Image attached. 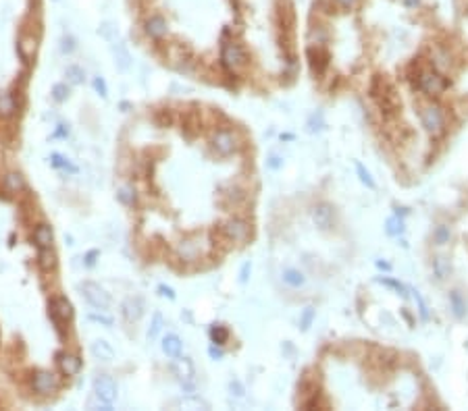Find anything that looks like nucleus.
Masks as SVG:
<instances>
[{
  "mask_svg": "<svg viewBox=\"0 0 468 411\" xmlns=\"http://www.w3.org/2000/svg\"><path fill=\"white\" fill-rule=\"evenodd\" d=\"M414 83L422 94H427V96H439L445 91V87H448L445 79L439 73H435L433 68H418V75H416Z\"/></svg>",
  "mask_w": 468,
  "mask_h": 411,
  "instance_id": "nucleus-1",
  "label": "nucleus"
},
{
  "mask_svg": "<svg viewBox=\"0 0 468 411\" xmlns=\"http://www.w3.org/2000/svg\"><path fill=\"white\" fill-rule=\"evenodd\" d=\"M420 121L431 135H441L445 131V112L437 104H427L420 110Z\"/></svg>",
  "mask_w": 468,
  "mask_h": 411,
  "instance_id": "nucleus-2",
  "label": "nucleus"
},
{
  "mask_svg": "<svg viewBox=\"0 0 468 411\" xmlns=\"http://www.w3.org/2000/svg\"><path fill=\"white\" fill-rule=\"evenodd\" d=\"M221 60H223V64H225L231 73H233V71H239V68H243V66L248 64L246 50H243L239 44H233V42H229V44L223 46V50H221Z\"/></svg>",
  "mask_w": 468,
  "mask_h": 411,
  "instance_id": "nucleus-3",
  "label": "nucleus"
},
{
  "mask_svg": "<svg viewBox=\"0 0 468 411\" xmlns=\"http://www.w3.org/2000/svg\"><path fill=\"white\" fill-rule=\"evenodd\" d=\"M94 393H96V397L100 399V403L113 405V403L117 401L119 388H117V382L110 378V376H98V378L94 380Z\"/></svg>",
  "mask_w": 468,
  "mask_h": 411,
  "instance_id": "nucleus-4",
  "label": "nucleus"
},
{
  "mask_svg": "<svg viewBox=\"0 0 468 411\" xmlns=\"http://www.w3.org/2000/svg\"><path fill=\"white\" fill-rule=\"evenodd\" d=\"M81 291H83L85 299L90 301L92 307H96V310H108L110 307V295L100 285L87 281V283L81 285Z\"/></svg>",
  "mask_w": 468,
  "mask_h": 411,
  "instance_id": "nucleus-5",
  "label": "nucleus"
},
{
  "mask_svg": "<svg viewBox=\"0 0 468 411\" xmlns=\"http://www.w3.org/2000/svg\"><path fill=\"white\" fill-rule=\"evenodd\" d=\"M212 148L219 156H231L237 150V137L229 129H221L212 135Z\"/></svg>",
  "mask_w": 468,
  "mask_h": 411,
  "instance_id": "nucleus-6",
  "label": "nucleus"
},
{
  "mask_svg": "<svg viewBox=\"0 0 468 411\" xmlns=\"http://www.w3.org/2000/svg\"><path fill=\"white\" fill-rule=\"evenodd\" d=\"M250 231H252L250 224L243 218H229L225 224H223V235L231 241H237V243L246 241L250 237Z\"/></svg>",
  "mask_w": 468,
  "mask_h": 411,
  "instance_id": "nucleus-7",
  "label": "nucleus"
},
{
  "mask_svg": "<svg viewBox=\"0 0 468 411\" xmlns=\"http://www.w3.org/2000/svg\"><path fill=\"white\" fill-rule=\"evenodd\" d=\"M306 54H308V60H310V66H312V73L323 75L327 64H329V54L325 52L323 46L321 44H310Z\"/></svg>",
  "mask_w": 468,
  "mask_h": 411,
  "instance_id": "nucleus-8",
  "label": "nucleus"
},
{
  "mask_svg": "<svg viewBox=\"0 0 468 411\" xmlns=\"http://www.w3.org/2000/svg\"><path fill=\"white\" fill-rule=\"evenodd\" d=\"M32 386H34V391L40 393V395H50L56 391V386H58V380L52 372H38L32 380Z\"/></svg>",
  "mask_w": 468,
  "mask_h": 411,
  "instance_id": "nucleus-9",
  "label": "nucleus"
},
{
  "mask_svg": "<svg viewBox=\"0 0 468 411\" xmlns=\"http://www.w3.org/2000/svg\"><path fill=\"white\" fill-rule=\"evenodd\" d=\"M333 208L329 203H317L315 206V210H312V220H315V224L319 228H323V231H329V228L333 226Z\"/></svg>",
  "mask_w": 468,
  "mask_h": 411,
  "instance_id": "nucleus-10",
  "label": "nucleus"
},
{
  "mask_svg": "<svg viewBox=\"0 0 468 411\" xmlns=\"http://www.w3.org/2000/svg\"><path fill=\"white\" fill-rule=\"evenodd\" d=\"M50 314L54 318V322H58V320H71L73 318V307L71 303L67 301V297H58V299H52L50 303Z\"/></svg>",
  "mask_w": 468,
  "mask_h": 411,
  "instance_id": "nucleus-11",
  "label": "nucleus"
},
{
  "mask_svg": "<svg viewBox=\"0 0 468 411\" xmlns=\"http://www.w3.org/2000/svg\"><path fill=\"white\" fill-rule=\"evenodd\" d=\"M58 368L65 376H75L81 370V359L73 353H60L58 355Z\"/></svg>",
  "mask_w": 468,
  "mask_h": 411,
  "instance_id": "nucleus-12",
  "label": "nucleus"
},
{
  "mask_svg": "<svg viewBox=\"0 0 468 411\" xmlns=\"http://www.w3.org/2000/svg\"><path fill=\"white\" fill-rule=\"evenodd\" d=\"M146 33L154 40H161L165 33H167V21L161 17V15H154L146 21Z\"/></svg>",
  "mask_w": 468,
  "mask_h": 411,
  "instance_id": "nucleus-13",
  "label": "nucleus"
},
{
  "mask_svg": "<svg viewBox=\"0 0 468 411\" xmlns=\"http://www.w3.org/2000/svg\"><path fill=\"white\" fill-rule=\"evenodd\" d=\"M163 351H165L169 357H173V359L181 357V351H183L181 338L177 336V334H167V336L163 338Z\"/></svg>",
  "mask_w": 468,
  "mask_h": 411,
  "instance_id": "nucleus-14",
  "label": "nucleus"
},
{
  "mask_svg": "<svg viewBox=\"0 0 468 411\" xmlns=\"http://www.w3.org/2000/svg\"><path fill=\"white\" fill-rule=\"evenodd\" d=\"M92 355L96 359H102V361H110V359H115V349L110 347V342L98 338L92 342Z\"/></svg>",
  "mask_w": 468,
  "mask_h": 411,
  "instance_id": "nucleus-15",
  "label": "nucleus"
},
{
  "mask_svg": "<svg viewBox=\"0 0 468 411\" xmlns=\"http://www.w3.org/2000/svg\"><path fill=\"white\" fill-rule=\"evenodd\" d=\"M38 264L44 272H50L56 268V254L52 251V247H40L38 254Z\"/></svg>",
  "mask_w": 468,
  "mask_h": 411,
  "instance_id": "nucleus-16",
  "label": "nucleus"
},
{
  "mask_svg": "<svg viewBox=\"0 0 468 411\" xmlns=\"http://www.w3.org/2000/svg\"><path fill=\"white\" fill-rule=\"evenodd\" d=\"M34 239H36V243L40 245V247H50L52 245V228L48 226V224H40L36 231H34Z\"/></svg>",
  "mask_w": 468,
  "mask_h": 411,
  "instance_id": "nucleus-17",
  "label": "nucleus"
},
{
  "mask_svg": "<svg viewBox=\"0 0 468 411\" xmlns=\"http://www.w3.org/2000/svg\"><path fill=\"white\" fill-rule=\"evenodd\" d=\"M36 48H38L36 38H23V40L19 42V54L23 56L25 60H29L36 54Z\"/></svg>",
  "mask_w": 468,
  "mask_h": 411,
  "instance_id": "nucleus-18",
  "label": "nucleus"
},
{
  "mask_svg": "<svg viewBox=\"0 0 468 411\" xmlns=\"http://www.w3.org/2000/svg\"><path fill=\"white\" fill-rule=\"evenodd\" d=\"M15 110H17V104H15L13 96L3 91V94H0V114H3V117H13Z\"/></svg>",
  "mask_w": 468,
  "mask_h": 411,
  "instance_id": "nucleus-19",
  "label": "nucleus"
},
{
  "mask_svg": "<svg viewBox=\"0 0 468 411\" xmlns=\"http://www.w3.org/2000/svg\"><path fill=\"white\" fill-rule=\"evenodd\" d=\"M5 185H7L9 191L17 193V191H21V189L25 187V183H23V177H21L19 173H9V175L5 177Z\"/></svg>",
  "mask_w": 468,
  "mask_h": 411,
  "instance_id": "nucleus-20",
  "label": "nucleus"
},
{
  "mask_svg": "<svg viewBox=\"0 0 468 411\" xmlns=\"http://www.w3.org/2000/svg\"><path fill=\"white\" fill-rule=\"evenodd\" d=\"M283 281H285L289 287H294V289H298V287L304 285V277H302L298 270H294V268L283 270Z\"/></svg>",
  "mask_w": 468,
  "mask_h": 411,
  "instance_id": "nucleus-21",
  "label": "nucleus"
},
{
  "mask_svg": "<svg viewBox=\"0 0 468 411\" xmlns=\"http://www.w3.org/2000/svg\"><path fill=\"white\" fill-rule=\"evenodd\" d=\"M65 75H67V81H69V83H73V85L81 83V81H83V77H85L83 68H81V66H77V64H69V66H67Z\"/></svg>",
  "mask_w": 468,
  "mask_h": 411,
  "instance_id": "nucleus-22",
  "label": "nucleus"
},
{
  "mask_svg": "<svg viewBox=\"0 0 468 411\" xmlns=\"http://www.w3.org/2000/svg\"><path fill=\"white\" fill-rule=\"evenodd\" d=\"M210 336H212V342H214V345H225V342L229 340V330L225 328V326H212L210 328Z\"/></svg>",
  "mask_w": 468,
  "mask_h": 411,
  "instance_id": "nucleus-23",
  "label": "nucleus"
},
{
  "mask_svg": "<svg viewBox=\"0 0 468 411\" xmlns=\"http://www.w3.org/2000/svg\"><path fill=\"white\" fill-rule=\"evenodd\" d=\"M117 197L125 206H136V201H138V193H136V189H133V187H121L119 193H117Z\"/></svg>",
  "mask_w": 468,
  "mask_h": 411,
  "instance_id": "nucleus-24",
  "label": "nucleus"
},
{
  "mask_svg": "<svg viewBox=\"0 0 468 411\" xmlns=\"http://www.w3.org/2000/svg\"><path fill=\"white\" fill-rule=\"evenodd\" d=\"M115 56H117L115 64H117L119 71H127L129 64H131V58H129V54H127V50L123 48V46H117L115 48Z\"/></svg>",
  "mask_w": 468,
  "mask_h": 411,
  "instance_id": "nucleus-25",
  "label": "nucleus"
},
{
  "mask_svg": "<svg viewBox=\"0 0 468 411\" xmlns=\"http://www.w3.org/2000/svg\"><path fill=\"white\" fill-rule=\"evenodd\" d=\"M52 98L56 102H65L67 98H69V85H67V83H56L52 87Z\"/></svg>",
  "mask_w": 468,
  "mask_h": 411,
  "instance_id": "nucleus-26",
  "label": "nucleus"
},
{
  "mask_svg": "<svg viewBox=\"0 0 468 411\" xmlns=\"http://www.w3.org/2000/svg\"><path fill=\"white\" fill-rule=\"evenodd\" d=\"M125 316H127L129 320H138V318L142 316V305H140V301H127V303H125Z\"/></svg>",
  "mask_w": 468,
  "mask_h": 411,
  "instance_id": "nucleus-27",
  "label": "nucleus"
},
{
  "mask_svg": "<svg viewBox=\"0 0 468 411\" xmlns=\"http://www.w3.org/2000/svg\"><path fill=\"white\" fill-rule=\"evenodd\" d=\"M433 241L437 245H445V243L450 241V228L448 226H437L435 233H433Z\"/></svg>",
  "mask_w": 468,
  "mask_h": 411,
  "instance_id": "nucleus-28",
  "label": "nucleus"
},
{
  "mask_svg": "<svg viewBox=\"0 0 468 411\" xmlns=\"http://www.w3.org/2000/svg\"><path fill=\"white\" fill-rule=\"evenodd\" d=\"M327 38H329V33L325 31V27H312L310 29V42L312 44H323V42H327Z\"/></svg>",
  "mask_w": 468,
  "mask_h": 411,
  "instance_id": "nucleus-29",
  "label": "nucleus"
},
{
  "mask_svg": "<svg viewBox=\"0 0 468 411\" xmlns=\"http://www.w3.org/2000/svg\"><path fill=\"white\" fill-rule=\"evenodd\" d=\"M399 233H404V222L402 220H397V218H389L387 220V235H399Z\"/></svg>",
  "mask_w": 468,
  "mask_h": 411,
  "instance_id": "nucleus-30",
  "label": "nucleus"
},
{
  "mask_svg": "<svg viewBox=\"0 0 468 411\" xmlns=\"http://www.w3.org/2000/svg\"><path fill=\"white\" fill-rule=\"evenodd\" d=\"M433 270H435V277L441 281V279H445V274H448V264H445V260L443 258H437L435 262H433Z\"/></svg>",
  "mask_w": 468,
  "mask_h": 411,
  "instance_id": "nucleus-31",
  "label": "nucleus"
},
{
  "mask_svg": "<svg viewBox=\"0 0 468 411\" xmlns=\"http://www.w3.org/2000/svg\"><path fill=\"white\" fill-rule=\"evenodd\" d=\"M331 3L335 5L339 11L348 13V11H354L356 7H358V3H360V0H331Z\"/></svg>",
  "mask_w": 468,
  "mask_h": 411,
  "instance_id": "nucleus-32",
  "label": "nucleus"
},
{
  "mask_svg": "<svg viewBox=\"0 0 468 411\" xmlns=\"http://www.w3.org/2000/svg\"><path fill=\"white\" fill-rule=\"evenodd\" d=\"M87 320H90V322H98V324H102L106 328L113 326V318L104 316V314H90V316H87Z\"/></svg>",
  "mask_w": 468,
  "mask_h": 411,
  "instance_id": "nucleus-33",
  "label": "nucleus"
},
{
  "mask_svg": "<svg viewBox=\"0 0 468 411\" xmlns=\"http://www.w3.org/2000/svg\"><path fill=\"white\" fill-rule=\"evenodd\" d=\"M52 164H54L56 168H69L71 173H75V170H77L75 166H71V164H69V160H65L60 154H52Z\"/></svg>",
  "mask_w": 468,
  "mask_h": 411,
  "instance_id": "nucleus-34",
  "label": "nucleus"
},
{
  "mask_svg": "<svg viewBox=\"0 0 468 411\" xmlns=\"http://www.w3.org/2000/svg\"><path fill=\"white\" fill-rule=\"evenodd\" d=\"M161 328H163V318H161V314H154V322H152V328L148 330V336L154 338L156 334L161 332Z\"/></svg>",
  "mask_w": 468,
  "mask_h": 411,
  "instance_id": "nucleus-35",
  "label": "nucleus"
},
{
  "mask_svg": "<svg viewBox=\"0 0 468 411\" xmlns=\"http://www.w3.org/2000/svg\"><path fill=\"white\" fill-rule=\"evenodd\" d=\"M94 89L98 91V94H100L102 98H106V96H108V89H106V83H104V79H102V77H96V79H94Z\"/></svg>",
  "mask_w": 468,
  "mask_h": 411,
  "instance_id": "nucleus-36",
  "label": "nucleus"
},
{
  "mask_svg": "<svg viewBox=\"0 0 468 411\" xmlns=\"http://www.w3.org/2000/svg\"><path fill=\"white\" fill-rule=\"evenodd\" d=\"M358 173H360V179H362V181L366 183V185H368V187H375V181L370 179V175H368V173H366V170H364V168H362L360 164H358Z\"/></svg>",
  "mask_w": 468,
  "mask_h": 411,
  "instance_id": "nucleus-37",
  "label": "nucleus"
},
{
  "mask_svg": "<svg viewBox=\"0 0 468 411\" xmlns=\"http://www.w3.org/2000/svg\"><path fill=\"white\" fill-rule=\"evenodd\" d=\"M73 48H75L73 38H63V52H73Z\"/></svg>",
  "mask_w": 468,
  "mask_h": 411,
  "instance_id": "nucleus-38",
  "label": "nucleus"
},
{
  "mask_svg": "<svg viewBox=\"0 0 468 411\" xmlns=\"http://www.w3.org/2000/svg\"><path fill=\"white\" fill-rule=\"evenodd\" d=\"M96 258H98V251H96V249H92V251H90V254H87V256H85V264H87V266H94Z\"/></svg>",
  "mask_w": 468,
  "mask_h": 411,
  "instance_id": "nucleus-39",
  "label": "nucleus"
},
{
  "mask_svg": "<svg viewBox=\"0 0 468 411\" xmlns=\"http://www.w3.org/2000/svg\"><path fill=\"white\" fill-rule=\"evenodd\" d=\"M69 135V129H67L65 125H58V129H56V133H54V137H67Z\"/></svg>",
  "mask_w": 468,
  "mask_h": 411,
  "instance_id": "nucleus-40",
  "label": "nucleus"
},
{
  "mask_svg": "<svg viewBox=\"0 0 468 411\" xmlns=\"http://www.w3.org/2000/svg\"><path fill=\"white\" fill-rule=\"evenodd\" d=\"M210 355L214 357V359H221L223 355H225V353H223V349H216V347H210Z\"/></svg>",
  "mask_w": 468,
  "mask_h": 411,
  "instance_id": "nucleus-41",
  "label": "nucleus"
},
{
  "mask_svg": "<svg viewBox=\"0 0 468 411\" xmlns=\"http://www.w3.org/2000/svg\"><path fill=\"white\" fill-rule=\"evenodd\" d=\"M402 3L408 7V9H416L420 5V0H402Z\"/></svg>",
  "mask_w": 468,
  "mask_h": 411,
  "instance_id": "nucleus-42",
  "label": "nucleus"
},
{
  "mask_svg": "<svg viewBox=\"0 0 468 411\" xmlns=\"http://www.w3.org/2000/svg\"><path fill=\"white\" fill-rule=\"evenodd\" d=\"M161 293H163V295H167V297H171V299L175 297V295H173V291H171L169 287H165V285H161Z\"/></svg>",
  "mask_w": 468,
  "mask_h": 411,
  "instance_id": "nucleus-43",
  "label": "nucleus"
}]
</instances>
